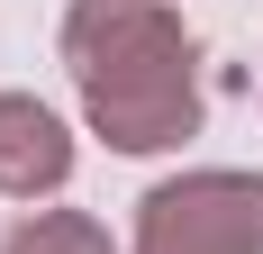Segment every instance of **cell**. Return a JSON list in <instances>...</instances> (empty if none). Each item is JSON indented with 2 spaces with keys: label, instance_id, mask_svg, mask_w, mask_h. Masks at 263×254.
Listing matches in <instances>:
<instances>
[{
  "label": "cell",
  "instance_id": "6da1fadb",
  "mask_svg": "<svg viewBox=\"0 0 263 254\" xmlns=\"http://www.w3.org/2000/svg\"><path fill=\"white\" fill-rule=\"evenodd\" d=\"M182 27L155 0H82L73 9V73L109 146H173L191 127V73Z\"/></svg>",
  "mask_w": 263,
  "mask_h": 254
},
{
  "label": "cell",
  "instance_id": "7a4b0ae2",
  "mask_svg": "<svg viewBox=\"0 0 263 254\" xmlns=\"http://www.w3.org/2000/svg\"><path fill=\"white\" fill-rule=\"evenodd\" d=\"M145 254H263V191L173 182L145 200Z\"/></svg>",
  "mask_w": 263,
  "mask_h": 254
},
{
  "label": "cell",
  "instance_id": "3957f363",
  "mask_svg": "<svg viewBox=\"0 0 263 254\" xmlns=\"http://www.w3.org/2000/svg\"><path fill=\"white\" fill-rule=\"evenodd\" d=\"M73 164L64 127L46 118L36 100H0V191H54Z\"/></svg>",
  "mask_w": 263,
  "mask_h": 254
},
{
  "label": "cell",
  "instance_id": "277c9868",
  "mask_svg": "<svg viewBox=\"0 0 263 254\" xmlns=\"http://www.w3.org/2000/svg\"><path fill=\"white\" fill-rule=\"evenodd\" d=\"M9 254H109L100 227H82V218H36V227L9 236Z\"/></svg>",
  "mask_w": 263,
  "mask_h": 254
}]
</instances>
